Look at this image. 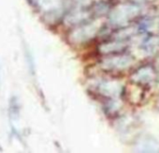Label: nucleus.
Listing matches in <instances>:
<instances>
[{"label": "nucleus", "mask_w": 159, "mask_h": 153, "mask_svg": "<svg viewBox=\"0 0 159 153\" xmlns=\"http://www.w3.org/2000/svg\"><path fill=\"white\" fill-rule=\"evenodd\" d=\"M96 31H97V26L95 25H88V26H84V27H79L72 34L71 40L76 43L86 41L88 39L92 38L96 34Z\"/></svg>", "instance_id": "7ed1b4c3"}, {"label": "nucleus", "mask_w": 159, "mask_h": 153, "mask_svg": "<svg viewBox=\"0 0 159 153\" xmlns=\"http://www.w3.org/2000/svg\"><path fill=\"white\" fill-rule=\"evenodd\" d=\"M138 12V8L133 5H125L119 7L118 9L114 10L111 16V23L114 25L124 24L129 19H132V17H134Z\"/></svg>", "instance_id": "f257e3e1"}, {"label": "nucleus", "mask_w": 159, "mask_h": 153, "mask_svg": "<svg viewBox=\"0 0 159 153\" xmlns=\"http://www.w3.org/2000/svg\"><path fill=\"white\" fill-rule=\"evenodd\" d=\"M132 64V58L125 55H115L107 57L103 62L102 66L105 69L109 70H123L128 68Z\"/></svg>", "instance_id": "f03ea898"}, {"label": "nucleus", "mask_w": 159, "mask_h": 153, "mask_svg": "<svg viewBox=\"0 0 159 153\" xmlns=\"http://www.w3.org/2000/svg\"><path fill=\"white\" fill-rule=\"evenodd\" d=\"M126 45L127 44H126V42H125V41L118 40V41H111V42L105 43L100 48H101V51L104 54H113V55H115L116 53L125 50Z\"/></svg>", "instance_id": "39448f33"}, {"label": "nucleus", "mask_w": 159, "mask_h": 153, "mask_svg": "<svg viewBox=\"0 0 159 153\" xmlns=\"http://www.w3.org/2000/svg\"><path fill=\"white\" fill-rule=\"evenodd\" d=\"M153 77H154V71L151 66L141 67L132 76L133 80L139 84H147L151 82L153 79Z\"/></svg>", "instance_id": "20e7f679"}]
</instances>
